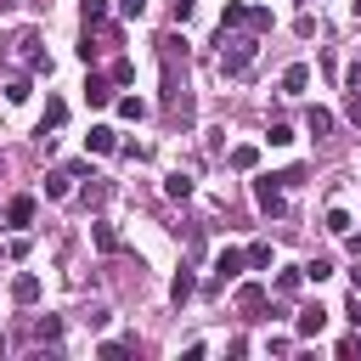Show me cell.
I'll return each instance as SVG.
<instances>
[{
	"label": "cell",
	"mask_w": 361,
	"mask_h": 361,
	"mask_svg": "<svg viewBox=\"0 0 361 361\" xmlns=\"http://www.w3.org/2000/svg\"><path fill=\"white\" fill-rule=\"evenodd\" d=\"M34 338H39V344H56V338H62V316H39V322H34Z\"/></svg>",
	"instance_id": "cell-18"
},
{
	"label": "cell",
	"mask_w": 361,
	"mask_h": 361,
	"mask_svg": "<svg viewBox=\"0 0 361 361\" xmlns=\"http://www.w3.org/2000/svg\"><path fill=\"white\" fill-rule=\"evenodd\" d=\"M6 102H28V79H11L6 85Z\"/></svg>",
	"instance_id": "cell-33"
},
{
	"label": "cell",
	"mask_w": 361,
	"mask_h": 361,
	"mask_svg": "<svg viewBox=\"0 0 361 361\" xmlns=\"http://www.w3.org/2000/svg\"><path fill=\"white\" fill-rule=\"evenodd\" d=\"M107 23V0H85V28H102Z\"/></svg>",
	"instance_id": "cell-28"
},
{
	"label": "cell",
	"mask_w": 361,
	"mask_h": 361,
	"mask_svg": "<svg viewBox=\"0 0 361 361\" xmlns=\"http://www.w3.org/2000/svg\"><path fill=\"white\" fill-rule=\"evenodd\" d=\"M90 248H96V254H124V237H118L107 220H90Z\"/></svg>",
	"instance_id": "cell-7"
},
{
	"label": "cell",
	"mask_w": 361,
	"mask_h": 361,
	"mask_svg": "<svg viewBox=\"0 0 361 361\" xmlns=\"http://www.w3.org/2000/svg\"><path fill=\"white\" fill-rule=\"evenodd\" d=\"M248 34H271V6H248Z\"/></svg>",
	"instance_id": "cell-22"
},
{
	"label": "cell",
	"mask_w": 361,
	"mask_h": 361,
	"mask_svg": "<svg viewBox=\"0 0 361 361\" xmlns=\"http://www.w3.org/2000/svg\"><path fill=\"white\" fill-rule=\"evenodd\" d=\"M220 28H248V6L243 0H226L220 6Z\"/></svg>",
	"instance_id": "cell-15"
},
{
	"label": "cell",
	"mask_w": 361,
	"mask_h": 361,
	"mask_svg": "<svg viewBox=\"0 0 361 361\" xmlns=\"http://www.w3.org/2000/svg\"><path fill=\"white\" fill-rule=\"evenodd\" d=\"M62 118H68V107H62L56 96H45V118H39V141H51V130H62Z\"/></svg>",
	"instance_id": "cell-12"
},
{
	"label": "cell",
	"mask_w": 361,
	"mask_h": 361,
	"mask_svg": "<svg viewBox=\"0 0 361 361\" xmlns=\"http://www.w3.org/2000/svg\"><path fill=\"white\" fill-rule=\"evenodd\" d=\"M299 271H305V282H327V276H333V259H322V254H316V259H310V265H299Z\"/></svg>",
	"instance_id": "cell-24"
},
{
	"label": "cell",
	"mask_w": 361,
	"mask_h": 361,
	"mask_svg": "<svg viewBox=\"0 0 361 361\" xmlns=\"http://www.w3.org/2000/svg\"><path fill=\"white\" fill-rule=\"evenodd\" d=\"M113 107H118V118H147V102H135V96H113Z\"/></svg>",
	"instance_id": "cell-19"
},
{
	"label": "cell",
	"mask_w": 361,
	"mask_h": 361,
	"mask_svg": "<svg viewBox=\"0 0 361 361\" xmlns=\"http://www.w3.org/2000/svg\"><path fill=\"white\" fill-rule=\"evenodd\" d=\"M344 113H350V124H361V90H350V96H344Z\"/></svg>",
	"instance_id": "cell-34"
},
{
	"label": "cell",
	"mask_w": 361,
	"mask_h": 361,
	"mask_svg": "<svg viewBox=\"0 0 361 361\" xmlns=\"http://www.w3.org/2000/svg\"><path fill=\"white\" fill-rule=\"evenodd\" d=\"M192 293H197V276H192V271H180V276L169 282V299H175V305H186Z\"/></svg>",
	"instance_id": "cell-17"
},
{
	"label": "cell",
	"mask_w": 361,
	"mask_h": 361,
	"mask_svg": "<svg viewBox=\"0 0 361 361\" xmlns=\"http://www.w3.org/2000/svg\"><path fill=\"white\" fill-rule=\"evenodd\" d=\"M254 203H259V209H265L271 220H282V214H288V197H282V180H276V175H259V180H254Z\"/></svg>",
	"instance_id": "cell-4"
},
{
	"label": "cell",
	"mask_w": 361,
	"mask_h": 361,
	"mask_svg": "<svg viewBox=\"0 0 361 361\" xmlns=\"http://www.w3.org/2000/svg\"><path fill=\"white\" fill-rule=\"evenodd\" d=\"M147 11V0H118V17H141Z\"/></svg>",
	"instance_id": "cell-35"
},
{
	"label": "cell",
	"mask_w": 361,
	"mask_h": 361,
	"mask_svg": "<svg viewBox=\"0 0 361 361\" xmlns=\"http://www.w3.org/2000/svg\"><path fill=\"white\" fill-rule=\"evenodd\" d=\"M68 192H73V175H68V169L45 175V197H68Z\"/></svg>",
	"instance_id": "cell-20"
},
{
	"label": "cell",
	"mask_w": 361,
	"mask_h": 361,
	"mask_svg": "<svg viewBox=\"0 0 361 361\" xmlns=\"http://www.w3.org/2000/svg\"><path fill=\"white\" fill-rule=\"evenodd\" d=\"M338 355H344V361H355V355H361V327H355V333H344V338H338Z\"/></svg>",
	"instance_id": "cell-29"
},
{
	"label": "cell",
	"mask_w": 361,
	"mask_h": 361,
	"mask_svg": "<svg viewBox=\"0 0 361 361\" xmlns=\"http://www.w3.org/2000/svg\"><path fill=\"white\" fill-rule=\"evenodd\" d=\"M237 310H243L248 322H259V316H265V282H243V288H237Z\"/></svg>",
	"instance_id": "cell-6"
},
{
	"label": "cell",
	"mask_w": 361,
	"mask_h": 361,
	"mask_svg": "<svg viewBox=\"0 0 361 361\" xmlns=\"http://www.w3.org/2000/svg\"><path fill=\"white\" fill-rule=\"evenodd\" d=\"M11 299H17V305H39V276H34V271H23V276L11 282Z\"/></svg>",
	"instance_id": "cell-13"
},
{
	"label": "cell",
	"mask_w": 361,
	"mask_h": 361,
	"mask_svg": "<svg viewBox=\"0 0 361 361\" xmlns=\"http://www.w3.org/2000/svg\"><path fill=\"white\" fill-rule=\"evenodd\" d=\"M305 124H310V135H327V130H333V113H327V107H310Z\"/></svg>",
	"instance_id": "cell-25"
},
{
	"label": "cell",
	"mask_w": 361,
	"mask_h": 361,
	"mask_svg": "<svg viewBox=\"0 0 361 361\" xmlns=\"http://www.w3.org/2000/svg\"><path fill=\"white\" fill-rule=\"evenodd\" d=\"M85 152H96V158H102V152H118V130H113V124H90Z\"/></svg>",
	"instance_id": "cell-8"
},
{
	"label": "cell",
	"mask_w": 361,
	"mask_h": 361,
	"mask_svg": "<svg viewBox=\"0 0 361 361\" xmlns=\"http://www.w3.org/2000/svg\"><path fill=\"white\" fill-rule=\"evenodd\" d=\"M254 56H259V34H248V28H220V73H226V79H243V73L254 68Z\"/></svg>",
	"instance_id": "cell-2"
},
{
	"label": "cell",
	"mask_w": 361,
	"mask_h": 361,
	"mask_svg": "<svg viewBox=\"0 0 361 361\" xmlns=\"http://www.w3.org/2000/svg\"><path fill=\"white\" fill-rule=\"evenodd\" d=\"M130 350H135V338H102V344H96V355H102V361H113V355H130Z\"/></svg>",
	"instance_id": "cell-21"
},
{
	"label": "cell",
	"mask_w": 361,
	"mask_h": 361,
	"mask_svg": "<svg viewBox=\"0 0 361 361\" xmlns=\"http://www.w3.org/2000/svg\"><path fill=\"white\" fill-rule=\"evenodd\" d=\"M34 209H39V203H34L28 192H17V197L6 203V226H34Z\"/></svg>",
	"instance_id": "cell-10"
},
{
	"label": "cell",
	"mask_w": 361,
	"mask_h": 361,
	"mask_svg": "<svg viewBox=\"0 0 361 361\" xmlns=\"http://www.w3.org/2000/svg\"><path fill=\"white\" fill-rule=\"evenodd\" d=\"M243 271H248L243 248H220V254H214V282H209V288H226V282H237Z\"/></svg>",
	"instance_id": "cell-5"
},
{
	"label": "cell",
	"mask_w": 361,
	"mask_h": 361,
	"mask_svg": "<svg viewBox=\"0 0 361 361\" xmlns=\"http://www.w3.org/2000/svg\"><path fill=\"white\" fill-rule=\"evenodd\" d=\"M265 141H271V147H288V141H293V124H271Z\"/></svg>",
	"instance_id": "cell-31"
},
{
	"label": "cell",
	"mask_w": 361,
	"mask_h": 361,
	"mask_svg": "<svg viewBox=\"0 0 361 361\" xmlns=\"http://www.w3.org/2000/svg\"><path fill=\"white\" fill-rule=\"evenodd\" d=\"M226 164H231V169H259V147H231Z\"/></svg>",
	"instance_id": "cell-16"
},
{
	"label": "cell",
	"mask_w": 361,
	"mask_h": 361,
	"mask_svg": "<svg viewBox=\"0 0 361 361\" xmlns=\"http://www.w3.org/2000/svg\"><path fill=\"white\" fill-rule=\"evenodd\" d=\"M107 79H113V85H130V79H135V68H130V62H124V56H118V62H113V68H107Z\"/></svg>",
	"instance_id": "cell-30"
},
{
	"label": "cell",
	"mask_w": 361,
	"mask_h": 361,
	"mask_svg": "<svg viewBox=\"0 0 361 361\" xmlns=\"http://www.w3.org/2000/svg\"><path fill=\"white\" fill-rule=\"evenodd\" d=\"M299 282H305V271H282V276H276V293H282V299H293V293H299Z\"/></svg>",
	"instance_id": "cell-27"
},
{
	"label": "cell",
	"mask_w": 361,
	"mask_h": 361,
	"mask_svg": "<svg viewBox=\"0 0 361 361\" xmlns=\"http://www.w3.org/2000/svg\"><path fill=\"white\" fill-rule=\"evenodd\" d=\"M243 259H248V271H265V265H271V243H254V248H243Z\"/></svg>",
	"instance_id": "cell-23"
},
{
	"label": "cell",
	"mask_w": 361,
	"mask_h": 361,
	"mask_svg": "<svg viewBox=\"0 0 361 361\" xmlns=\"http://www.w3.org/2000/svg\"><path fill=\"white\" fill-rule=\"evenodd\" d=\"M11 56L28 68V73H51V56L39 51V34L34 28H23V34H11Z\"/></svg>",
	"instance_id": "cell-3"
},
{
	"label": "cell",
	"mask_w": 361,
	"mask_h": 361,
	"mask_svg": "<svg viewBox=\"0 0 361 361\" xmlns=\"http://www.w3.org/2000/svg\"><path fill=\"white\" fill-rule=\"evenodd\" d=\"M350 288H355V293H361V259H355V265H350Z\"/></svg>",
	"instance_id": "cell-36"
},
{
	"label": "cell",
	"mask_w": 361,
	"mask_h": 361,
	"mask_svg": "<svg viewBox=\"0 0 361 361\" xmlns=\"http://www.w3.org/2000/svg\"><path fill=\"white\" fill-rule=\"evenodd\" d=\"M164 192H169L175 203H186V197H192V180H186V175H169V180H164Z\"/></svg>",
	"instance_id": "cell-26"
},
{
	"label": "cell",
	"mask_w": 361,
	"mask_h": 361,
	"mask_svg": "<svg viewBox=\"0 0 361 361\" xmlns=\"http://www.w3.org/2000/svg\"><path fill=\"white\" fill-rule=\"evenodd\" d=\"M158 62H164V113L192 124V85H186V39L164 34L158 39Z\"/></svg>",
	"instance_id": "cell-1"
},
{
	"label": "cell",
	"mask_w": 361,
	"mask_h": 361,
	"mask_svg": "<svg viewBox=\"0 0 361 361\" xmlns=\"http://www.w3.org/2000/svg\"><path fill=\"white\" fill-rule=\"evenodd\" d=\"M305 85H310V68H305V62H293V68H282V96H299Z\"/></svg>",
	"instance_id": "cell-14"
},
{
	"label": "cell",
	"mask_w": 361,
	"mask_h": 361,
	"mask_svg": "<svg viewBox=\"0 0 361 361\" xmlns=\"http://www.w3.org/2000/svg\"><path fill=\"white\" fill-rule=\"evenodd\" d=\"M327 231L344 237V231H350V214H344V209H327Z\"/></svg>",
	"instance_id": "cell-32"
},
{
	"label": "cell",
	"mask_w": 361,
	"mask_h": 361,
	"mask_svg": "<svg viewBox=\"0 0 361 361\" xmlns=\"http://www.w3.org/2000/svg\"><path fill=\"white\" fill-rule=\"evenodd\" d=\"M113 96H118V90H113L107 73H90V79H85V102H90V107H107Z\"/></svg>",
	"instance_id": "cell-9"
},
{
	"label": "cell",
	"mask_w": 361,
	"mask_h": 361,
	"mask_svg": "<svg viewBox=\"0 0 361 361\" xmlns=\"http://www.w3.org/2000/svg\"><path fill=\"white\" fill-rule=\"evenodd\" d=\"M28 6H39V11H45V6H51V0H28Z\"/></svg>",
	"instance_id": "cell-37"
},
{
	"label": "cell",
	"mask_w": 361,
	"mask_h": 361,
	"mask_svg": "<svg viewBox=\"0 0 361 361\" xmlns=\"http://www.w3.org/2000/svg\"><path fill=\"white\" fill-rule=\"evenodd\" d=\"M322 327H327V310H322V305H305V310H299V322H293V333H299V338H316Z\"/></svg>",
	"instance_id": "cell-11"
}]
</instances>
